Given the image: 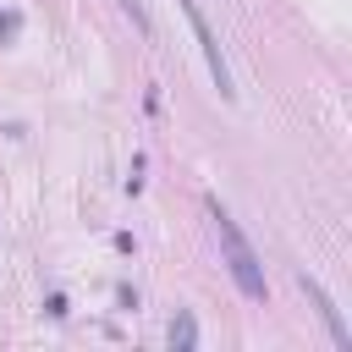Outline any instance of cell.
<instances>
[{
  "mask_svg": "<svg viewBox=\"0 0 352 352\" xmlns=\"http://www.w3.org/2000/svg\"><path fill=\"white\" fill-rule=\"evenodd\" d=\"M116 6H121V11H126V16H132V28H143V33H148V11H143V6H138V0H116Z\"/></svg>",
  "mask_w": 352,
  "mask_h": 352,
  "instance_id": "8992f818",
  "label": "cell"
},
{
  "mask_svg": "<svg viewBox=\"0 0 352 352\" xmlns=\"http://www.w3.org/2000/svg\"><path fill=\"white\" fill-rule=\"evenodd\" d=\"M297 280H302V292H308V302L319 308V319L330 324V341H336V346H352V330H346V319H341V308L330 302V292H324V286H319V280H314L308 270H302Z\"/></svg>",
  "mask_w": 352,
  "mask_h": 352,
  "instance_id": "3957f363",
  "label": "cell"
},
{
  "mask_svg": "<svg viewBox=\"0 0 352 352\" xmlns=\"http://www.w3.org/2000/svg\"><path fill=\"white\" fill-rule=\"evenodd\" d=\"M182 6V16H187V28H192V38H198V50H204V60H209V77H214V88H220V99H236V88H231V66H226V50H220V38L209 33V22H204V11H198V0H176Z\"/></svg>",
  "mask_w": 352,
  "mask_h": 352,
  "instance_id": "7a4b0ae2",
  "label": "cell"
},
{
  "mask_svg": "<svg viewBox=\"0 0 352 352\" xmlns=\"http://www.w3.org/2000/svg\"><path fill=\"white\" fill-rule=\"evenodd\" d=\"M44 314H50V319H66L72 308H66V297H60V292H50V297H44Z\"/></svg>",
  "mask_w": 352,
  "mask_h": 352,
  "instance_id": "52a82bcc",
  "label": "cell"
},
{
  "mask_svg": "<svg viewBox=\"0 0 352 352\" xmlns=\"http://www.w3.org/2000/svg\"><path fill=\"white\" fill-rule=\"evenodd\" d=\"M209 220H214V236H220V253H226V270H231V280L242 286V297H253V302H264V264H258V253L248 248V236L236 231V220L209 198Z\"/></svg>",
  "mask_w": 352,
  "mask_h": 352,
  "instance_id": "6da1fadb",
  "label": "cell"
},
{
  "mask_svg": "<svg viewBox=\"0 0 352 352\" xmlns=\"http://www.w3.org/2000/svg\"><path fill=\"white\" fill-rule=\"evenodd\" d=\"M16 33H22V11H0V50L16 44Z\"/></svg>",
  "mask_w": 352,
  "mask_h": 352,
  "instance_id": "5b68a950",
  "label": "cell"
},
{
  "mask_svg": "<svg viewBox=\"0 0 352 352\" xmlns=\"http://www.w3.org/2000/svg\"><path fill=\"white\" fill-rule=\"evenodd\" d=\"M192 341H198L192 314H176V319H170V346H192Z\"/></svg>",
  "mask_w": 352,
  "mask_h": 352,
  "instance_id": "277c9868",
  "label": "cell"
}]
</instances>
